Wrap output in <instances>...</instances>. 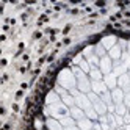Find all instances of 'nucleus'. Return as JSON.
<instances>
[{
  "label": "nucleus",
  "mask_w": 130,
  "mask_h": 130,
  "mask_svg": "<svg viewBox=\"0 0 130 130\" xmlns=\"http://www.w3.org/2000/svg\"><path fill=\"white\" fill-rule=\"evenodd\" d=\"M60 83L64 86V88H74L75 86V78H74V75L69 72V71H64L61 72V75H60Z\"/></svg>",
  "instance_id": "nucleus-1"
},
{
  "label": "nucleus",
  "mask_w": 130,
  "mask_h": 130,
  "mask_svg": "<svg viewBox=\"0 0 130 130\" xmlns=\"http://www.w3.org/2000/svg\"><path fill=\"white\" fill-rule=\"evenodd\" d=\"M75 102H77L78 108L85 110V111L91 110V102L88 100V97H86V96H83V94H77V96H75Z\"/></svg>",
  "instance_id": "nucleus-2"
},
{
  "label": "nucleus",
  "mask_w": 130,
  "mask_h": 130,
  "mask_svg": "<svg viewBox=\"0 0 130 130\" xmlns=\"http://www.w3.org/2000/svg\"><path fill=\"white\" fill-rule=\"evenodd\" d=\"M99 66H100V72L110 74V71H111V58H110V57H104V58L100 60Z\"/></svg>",
  "instance_id": "nucleus-3"
},
{
  "label": "nucleus",
  "mask_w": 130,
  "mask_h": 130,
  "mask_svg": "<svg viewBox=\"0 0 130 130\" xmlns=\"http://www.w3.org/2000/svg\"><path fill=\"white\" fill-rule=\"evenodd\" d=\"M124 97H125V94H124V91L121 89V88H116V89H113V92H111V99L116 102V105H121V104H122Z\"/></svg>",
  "instance_id": "nucleus-4"
},
{
  "label": "nucleus",
  "mask_w": 130,
  "mask_h": 130,
  "mask_svg": "<svg viewBox=\"0 0 130 130\" xmlns=\"http://www.w3.org/2000/svg\"><path fill=\"white\" fill-rule=\"evenodd\" d=\"M91 88H92V91H94L96 94H104V92H107V85L102 83V82H92Z\"/></svg>",
  "instance_id": "nucleus-5"
},
{
  "label": "nucleus",
  "mask_w": 130,
  "mask_h": 130,
  "mask_svg": "<svg viewBox=\"0 0 130 130\" xmlns=\"http://www.w3.org/2000/svg\"><path fill=\"white\" fill-rule=\"evenodd\" d=\"M92 105H94V110H96L97 115H105V113H107V105H105L104 100L97 99L96 102H92Z\"/></svg>",
  "instance_id": "nucleus-6"
},
{
  "label": "nucleus",
  "mask_w": 130,
  "mask_h": 130,
  "mask_svg": "<svg viewBox=\"0 0 130 130\" xmlns=\"http://www.w3.org/2000/svg\"><path fill=\"white\" fill-rule=\"evenodd\" d=\"M71 115H72L74 119H77V121L85 119V111H83L82 108H78V107H72L71 108Z\"/></svg>",
  "instance_id": "nucleus-7"
},
{
  "label": "nucleus",
  "mask_w": 130,
  "mask_h": 130,
  "mask_svg": "<svg viewBox=\"0 0 130 130\" xmlns=\"http://www.w3.org/2000/svg\"><path fill=\"white\" fill-rule=\"evenodd\" d=\"M78 128L80 130H92V122L89 119H82V121H78Z\"/></svg>",
  "instance_id": "nucleus-8"
},
{
  "label": "nucleus",
  "mask_w": 130,
  "mask_h": 130,
  "mask_svg": "<svg viewBox=\"0 0 130 130\" xmlns=\"http://www.w3.org/2000/svg\"><path fill=\"white\" fill-rule=\"evenodd\" d=\"M47 127H49L50 130H63L61 122H58V121H55V119H49V121H47Z\"/></svg>",
  "instance_id": "nucleus-9"
},
{
  "label": "nucleus",
  "mask_w": 130,
  "mask_h": 130,
  "mask_svg": "<svg viewBox=\"0 0 130 130\" xmlns=\"http://www.w3.org/2000/svg\"><path fill=\"white\" fill-rule=\"evenodd\" d=\"M110 58H113V60H119L121 58V49L118 47V45H115V47L110 49Z\"/></svg>",
  "instance_id": "nucleus-10"
},
{
  "label": "nucleus",
  "mask_w": 130,
  "mask_h": 130,
  "mask_svg": "<svg viewBox=\"0 0 130 130\" xmlns=\"http://www.w3.org/2000/svg\"><path fill=\"white\" fill-rule=\"evenodd\" d=\"M118 83H119V86H130V77L127 75V74H124V75H121L119 77V80H118Z\"/></svg>",
  "instance_id": "nucleus-11"
},
{
  "label": "nucleus",
  "mask_w": 130,
  "mask_h": 130,
  "mask_svg": "<svg viewBox=\"0 0 130 130\" xmlns=\"http://www.w3.org/2000/svg\"><path fill=\"white\" fill-rule=\"evenodd\" d=\"M115 38H111V36H110V38H105L104 41H102V45H104V47H107V49H111V47H115Z\"/></svg>",
  "instance_id": "nucleus-12"
},
{
  "label": "nucleus",
  "mask_w": 130,
  "mask_h": 130,
  "mask_svg": "<svg viewBox=\"0 0 130 130\" xmlns=\"http://www.w3.org/2000/svg\"><path fill=\"white\" fill-rule=\"evenodd\" d=\"M91 78H92V82H100V78H102V72L97 71V69L91 71Z\"/></svg>",
  "instance_id": "nucleus-13"
},
{
  "label": "nucleus",
  "mask_w": 130,
  "mask_h": 130,
  "mask_svg": "<svg viewBox=\"0 0 130 130\" xmlns=\"http://www.w3.org/2000/svg\"><path fill=\"white\" fill-rule=\"evenodd\" d=\"M63 102H64V105H69V107H74V99L68 94H64L63 96Z\"/></svg>",
  "instance_id": "nucleus-14"
},
{
  "label": "nucleus",
  "mask_w": 130,
  "mask_h": 130,
  "mask_svg": "<svg viewBox=\"0 0 130 130\" xmlns=\"http://www.w3.org/2000/svg\"><path fill=\"white\" fill-rule=\"evenodd\" d=\"M61 125L74 127V119H71V118H64V119H61Z\"/></svg>",
  "instance_id": "nucleus-15"
},
{
  "label": "nucleus",
  "mask_w": 130,
  "mask_h": 130,
  "mask_svg": "<svg viewBox=\"0 0 130 130\" xmlns=\"http://www.w3.org/2000/svg\"><path fill=\"white\" fill-rule=\"evenodd\" d=\"M85 113H86V116L89 118V119H97V113H96V110H88V111H85Z\"/></svg>",
  "instance_id": "nucleus-16"
},
{
  "label": "nucleus",
  "mask_w": 130,
  "mask_h": 130,
  "mask_svg": "<svg viewBox=\"0 0 130 130\" xmlns=\"http://www.w3.org/2000/svg\"><path fill=\"white\" fill-rule=\"evenodd\" d=\"M118 115H124V111H125V105H122V104H121V105H118Z\"/></svg>",
  "instance_id": "nucleus-17"
},
{
  "label": "nucleus",
  "mask_w": 130,
  "mask_h": 130,
  "mask_svg": "<svg viewBox=\"0 0 130 130\" xmlns=\"http://www.w3.org/2000/svg\"><path fill=\"white\" fill-rule=\"evenodd\" d=\"M124 105L130 108V92H128V94H125V97H124Z\"/></svg>",
  "instance_id": "nucleus-18"
},
{
  "label": "nucleus",
  "mask_w": 130,
  "mask_h": 130,
  "mask_svg": "<svg viewBox=\"0 0 130 130\" xmlns=\"http://www.w3.org/2000/svg\"><path fill=\"white\" fill-rule=\"evenodd\" d=\"M107 85H108V86H115V85H116L115 78H113V77H108V78H107Z\"/></svg>",
  "instance_id": "nucleus-19"
},
{
  "label": "nucleus",
  "mask_w": 130,
  "mask_h": 130,
  "mask_svg": "<svg viewBox=\"0 0 130 130\" xmlns=\"http://www.w3.org/2000/svg\"><path fill=\"white\" fill-rule=\"evenodd\" d=\"M80 66H82V69L85 71V72H88V71H89V66L86 64V61H82V63H80Z\"/></svg>",
  "instance_id": "nucleus-20"
}]
</instances>
